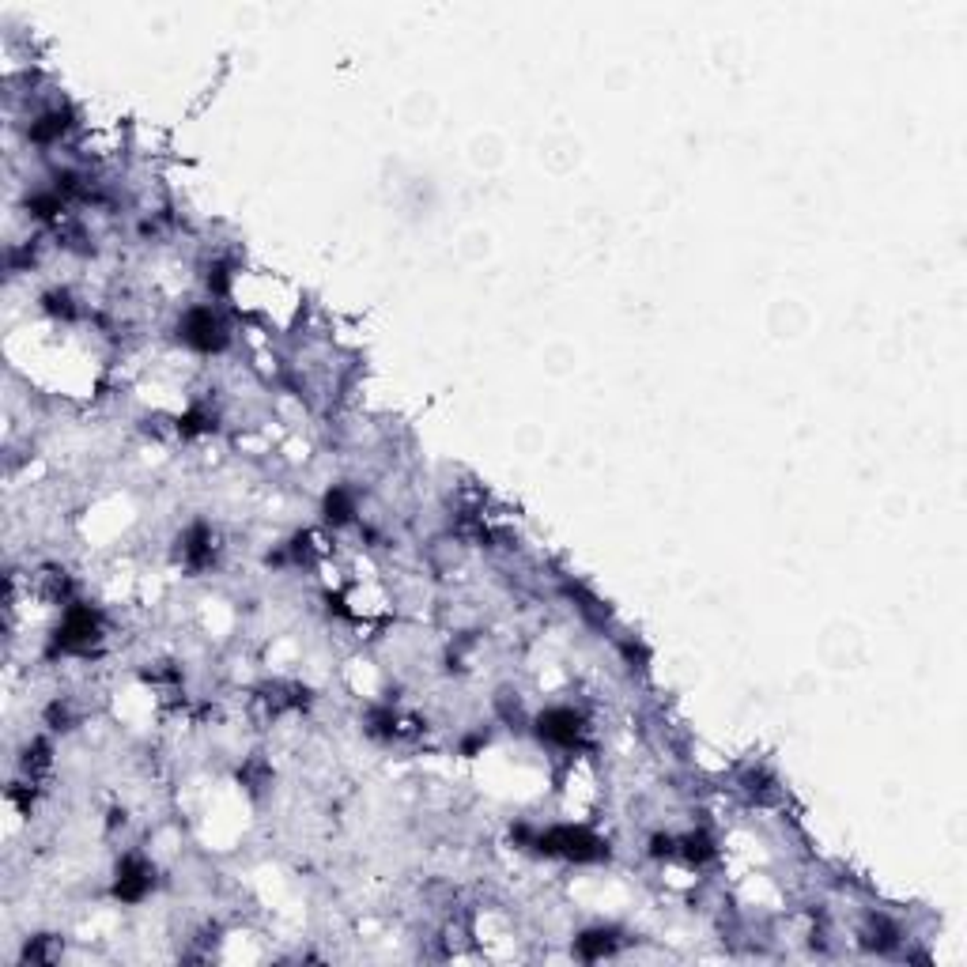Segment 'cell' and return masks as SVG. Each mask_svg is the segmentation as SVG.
I'll return each instance as SVG.
<instances>
[{"label": "cell", "mask_w": 967, "mask_h": 967, "mask_svg": "<svg viewBox=\"0 0 967 967\" xmlns=\"http://www.w3.org/2000/svg\"><path fill=\"white\" fill-rule=\"evenodd\" d=\"M99 612L87 605H72L61 620V628L53 635V643L61 650H87L91 643H99Z\"/></svg>", "instance_id": "3"}, {"label": "cell", "mask_w": 967, "mask_h": 967, "mask_svg": "<svg viewBox=\"0 0 967 967\" xmlns=\"http://www.w3.org/2000/svg\"><path fill=\"white\" fill-rule=\"evenodd\" d=\"M182 560H186V567H193V571H201V567H208L212 563V556H216V544H212V529L208 526H189L186 533H182Z\"/></svg>", "instance_id": "6"}, {"label": "cell", "mask_w": 967, "mask_h": 967, "mask_svg": "<svg viewBox=\"0 0 967 967\" xmlns=\"http://www.w3.org/2000/svg\"><path fill=\"white\" fill-rule=\"evenodd\" d=\"M522 839H529V847H537L541 854H552V858H567V862H601L609 858V843H601L594 832L586 828H548L541 835H529L526 828H518Z\"/></svg>", "instance_id": "1"}, {"label": "cell", "mask_w": 967, "mask_h": 967, "mask_svg": "<svg viewBox=\"0 0 967 967\" xmlns=\"http://www.w3.org/2000/svg\"><path fill=\"white\" fill-rule=\"evenodd\" d=\"M325 518L333 522V526H344V522H352V514H356V499H352V492L348 488H333V492L325 495Z\"/></svg>", "instance_id": "9"}, {"label": "cell", "mask_w": 967, "mask_h": 967, "mask_svg": "<svg viewBox=\"0 0 967 967\" xmlns=\"http://www.w3.org/2000/svg\"><path fill=\"white\" fill-rule=\"evenodd\" d=\"M68 125H72V114L68 110H46L38 121H31V140L34 144H53V140L65 136Z\"/></svg>", "instance_id": "8"}, {"label": "cell", "mask_w": 967, "mask_h": 967, "mask_svg": "<svg viewBox=\"0 0 967 967\" xmlns=\"http://www.w3.org/2000/svg\"><path fill=\"white\" fill-rule=\"evenodd\" d=\"M178 337L186 340L193 352H220L227 344V329H223L220 314L212 306H193L178 325Z\"/></svg>", "instance_id": "2"}, {"label": "cell", "mask_w": 967, "mask_h": 967, "mask_svg": "<svg viewBox=\"0 0 967 967\" xmlns=\"http://www.w3.org/2000/svg\"><path fill=\"white\" fill-rule=\"evenodd\" d=\"M711 839L707 835H688L684 839V858H692V862H703V858H711Z\"/></svg>", "instance_id": "11"}, {"label": "cell", "mask_w": 967, "mask_h": 967, "mask_svg": "<svg viewBox=\"0 0 967 967\" xmlns=\"http://www.w3.org/2000/svg\"><path fill=\"white\" fill-rule=\"evenodd\" d=\"M152 888H155V869L144 858H136V854L121 858L118 873H114V896L121 903H140Z\"/></svg>", "instance_id": "4"}, {"label": "cell", "mask_w": 967, "mask_h": 967, "mask_svg": "<svg viewBox=\"0 0 967 967\" xmlns=\"http://www.w3.org/2000/svg\"><path fill=\"white\" fill-rule=\"evenodd\" d=\"M616 945H620L616 930H586V934H578L575 952L582 960H601V956H612Z\"/></svg>", "instance_id": "7"}, {"label": "cell", "mask_w": 967, "mask_h": 967, "mask_svg": "<svg viewBox=\"0 0 967 967\" xmlns=\"http://www.w3.org/2000/svg\"><path fill=\"white\" fill-rule=\"evenodd\" d=\"M537 733H541V741H548V745H575L578 733H582V718H578L571 707H548V711L537 718Z\"/></svg>", "instance_id": "5"}, {"label": "cell", "mask_w": 967, "mask_h": 967, "mask_svg": "<svg viewBox=\"0 0 967 967\" xmlns=\"http://www.w3.org/2000/svg\"><path fill=\"white\" fill-rule=\"evenodd\" d=\"M27 208H31V216H38V220H57L65 212V193H57V189L34 193V197H27Z\"/></svg>", "instance_id": "10"}]
</instances>
